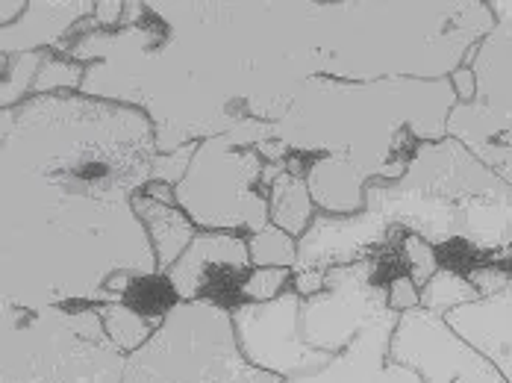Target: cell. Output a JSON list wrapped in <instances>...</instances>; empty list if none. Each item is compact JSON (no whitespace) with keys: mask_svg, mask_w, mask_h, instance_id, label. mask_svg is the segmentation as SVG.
Masks as SVG:
<instances>
[{"mask_svg":"<svg viewBox=\"0 0 512 383\" xmlns=\"http://www.w3.org/2000/svg\"><path fill=\"white\" fill-rule=\"evenodd\" d=\"M251 251L248 236L227 233V230H201L195 242L183 251V257L162 274L168 289L174 292V301H201L212 298V274L227 272L248 277Z\"/></svg>","mask_w":512,"mask_h":383,"instance_id":"4fadbf2b","label":"cell"},{"mask_svg":"<svg viewBox=\"0 0 512 383\" xmlns=\"http://www.w3.org/2000/svg\"><path fill=\"white\" fill-rule=\"evenodd\" d=\"M124 0H95V24L98 30H118L124 21Z\"/></svg>","mask_w":512,"mask_h":383,"instance_id":"4316f807","label":"cell"},{"mask_svg":"<svg viewBox=\"0 0 512 383\" xmlns=\"http://www.w3.org/2000/svg\"><path fill=\"white\" fill-rule=\"evenodd\" d=\"M365 210L392 233L477 254L512 251V186L457 139L427 142L398 180L365 186Z\"/></svg>","mask_w":512,"mask_h":383,"instance_id":"277c9868","label":"cell"},{"mask_svg":"<svg viewBox=\"0 0 512 383\" xmlns=\"http://www.w3.org/2000/svg\"><path fill=\"white\" fill-rule=\"evenodd\" d=\"M133 210L139 221L145 224V233L151 239V248L156 254V266L159 274H165L180 257L183 251L195 242V236L201 233L198 224L189 219L180 207H168V204H159L151 195H136L133 201Z\"/></svg>","mask_w":512,"mask_h":383,"instance_id":"2e32d148","label":"cell"},{"mask_svg":"<svg viewBox=\"0 0 512 383\" xmlns=\"http://www.w3.org/2000/svg\"><path fill=\"white\" fill-rule=\"evenodd\" d=\"M251 266L254 269H292L298 266V239L286 230L268 224L248 236Z\"/></svg>","mask_w":512,"mask_h":383,"instance_id":"44dd1931","label":"cell"},{"mask_svg":"<svg viewBox=\"0 0 512 383\" xmlns=\"http://www.w3.org/2000/svg\"><path fill=\"white\" fill-rule=\"evenodd\" d=\"M0 322V383H124L127 354L98 307H12Z\"/></svg>","mask_w":512,"mask_h":383,"instance_id":"5b68a950","label":"cell"},{"mask_svg":"<svg viewBox=\"0 0 512 383\" xmlns=\"http://www.w3.org/2000/svg\"><path fill=\"white\" fill-rule=\"evenodd\" d=\"M98 313H101V322L103 330H106V336L130 357V354H136L151 336L159 328V322H162V316H148V313H142L139 307H133L130 301H112V304H101L98 307Z\"/></svg>","mask_w":512,"mask_h":383,"instance_id":"ac0fdd59","label":"cell"},{"mask_svg":"<svg viewBox=\"0 0 512 383\" xmlns=\"http://www.w3.org/2000/svg\"><path fill=\"white\" fill-rule=\"evenodd\" d=\"M45 54L0 56V110H15L33 98Z\"/></svg>","mask_w":512,"mask_h":383,"instance_id":"ffe728a7","label":"cell"},{"mask_svg":"<svg viewBox=\"0 0 512 383\" xmlns=\"http://www.w3.org/2000/svg\"><path fill=\"white\" fill-rule=\"evenodd\" d=\"M145 195H151L154 201L159 204H168V207H177V195H174V186H168V183H148V189H145Z\"/></svg>","mask_w":512,"mask_h":383,"instance_id":"4dcf8cb0","label":"cell"},{"mask_svg":"<svg viewBox=\"0 0 512 383\" xmlns=\"http://www.w3.org/2000/svg\"><path fill=\"white\" fill-rule=\"evenodd\" d=\"M301 304L304 298L289 286L274 301H239L230 307L236 342L245 360L280 381L312 375L336 357L304 342Z\"/></svg>","mask_w":512,"mask_h":383,"instance_id":"9c48e42d","label":"cell"},{"mask_svg":"<svg viewBox=\"0 0 512 383\" xmlns=\"http://www.w3.org/2000/svg\"><path fill=\"white\" fill-rule=\"evenodd\" d=\"M268 213H271V224L286 230L289 236L301 239L309 230V224L315 221L318 210L315 201L309 195L307 180L289 168H283L271 189H268Z\"/></svg>","mask_w":512,"mask_h":383,"instance_id":"e0dca14e","label":"cell"},{"mask_svg":"<svg viewBox=\"0 0 512 383\" xmlns=\"http://www.w3.org/2000/svg\"><path fill=\"white\" fill-rule=\"evenodd\" d=\"M465 65L477 92L451 110L448 136L512 186V24L495 21Z\"/></svg>","mask_w":512,"mask_h":383,"instance_id":"ba28073f","label":"cell"},{"mask_svg":"<svg viewBox=\"0 0 512 383\" xmlns=\"http://www.w3.org/2000/svg\"><path fill=\"white\" fill-rule=\"evenodd\" d=\"M489 9H492L495 21L512 24V0H489Z\"/></svg>","mask_w":512,"mask_h":383,"instance_id":"1f68e13d","label":"cell"},{"mask_svg":"<svg viewBox=\"0 0 512 383\" xmlns=\"http://www.w3.org/2000/svg\"><path fill=\"white\" fill-rule=\"evenodd\" d=\"M95 15V0H30L27 12L0 27V56L62 51L74 30Z\"/></svg>","mask_w":512,"mask_h":383,"instance_id":"5bb4252c","label":"cell"},{"mask_svg":"<svg viewBox=\"0 0 512 383\" xmlns=\"http://www.w3.org/2000/svg\"><path fill=\"white\" fill-rule=\"evenodd\" d=\"M327 283V272L324 269H304V272H295L292 277V289L301 295V298H312L324 289Z\"/></svg>","mask_w":512,"mask_h":383,"instance_id":"83f0119b","label":"cell"},{"mask_svg":"<svg viewBox=\"0 0 512 383\" xmlns=\"http://www.w3.org/2000/svg\"><path fill=\"white\" fill-rule=\"evenodd\" d=\"M83 80H86V65L74 62L68 56L45 51V62L39 68L33 95L36 98H51V95H77L83 92Z\"/></svg>","mask_w":512,"mask_h":383,"instance_id":"7402d4cb","label":"cell"},{"mask_svg":"<svg viewBox=\"0 0 512 383\" xmlns=\"http://www.w3.org/2000/svg\"><path fill=\"white\" fill-rule=\"evenodd\" d=\"M27 3H30V0H3V3H0V27L15 24V21L27 12Z\"/></svg>","mask_w":512,"mask_h":383,"instance_id":"f546056e","label":"cell"},{"mask_svg":"<svg viewBox=\"0 0 512 383\" xmlns=\"http://www.w3.org/2000/svg\"><path fill=\"white\" fill-rule=\"evenodd\" d=\"M145 3L142 24L56 54L86 65L83 95L148 112L159 154L274 124L315 77L448 80L495 27L486 0Z\"/></svg>","mask_w":512,"mask_h":383,"instance_id":"6da1fadb","label":"cell"},{"mask_svg":"<svg viewBox=\"0 0 512 383\" xmlns=\"http://www.w3.org/2000/svg\"><path fill=\"white\" fill-rule=\"evenodd\" d=\"M156 154L139 107L77 92L0 110L3 304L101 307L159 277L133 210Z\"/></svg>","mask_w":512,"mask_h":383,"instance_id":"7a4b0ae2","label":"cell"},{"mask_svg":"<svg viewBox=\"0 0 512 383\" xmlns=\"http://www.w3.org/2000/svg\"><path fill=\"white\" fill-rule=\"evenodd\" d=\"M477 298H483L477 283L465 272H457L445 263L421 289V307L436 313V316H448L451 310H457L462 304H471Z\"/></svg>","mask_w":512,"mask_h":383,"instance_id":"d6986e66","label":"cell"},{"mask_svg":"<svg viewBox=\"0 0 512 383\" xmlns=\"http://www.w3.org/2000/svg\"><path fill=\"white\" fill-rule=\"evenodd\" d=\"M398 260L407 266V274L412 277V283L418 289H424V283L433 277V274L442 269V260H439V251L433 245H427L424 239L404 233L398 239Z\"/></svg>","mask_w":512,"mask_h":383,"instance_id":"603a6c76","label":"cell"},{"mask_svg":"<svg viewBox=\"0 0 512 383\" xmlns=\"http://www.w3.org/2000/svg\"><path fill=\"white\" fill-rule=\"evenodd\" d=\"M392 357L418 372L421 383H510L492 360L424 307L401 313L392 333Z\"/></svg>","mask_w":512,"mask_h":383,"instance_id":"30bf717a","label":"cell"},{"mask_svg":"<svg viewBox=\"0 0 512 383\" xmlns=\"http://www.w3.org/2000/svg\"><path fill=\"white\" fill-rule=\"evenodd\" d=\"M401 313L392 307L359 330L354 342L342 348L324 369L298 375L283 383H421L418 372L392 357V333Z\"/></svg>","mask_w":512,"mask_h":383,"instance_id":"7c38bea8","label":"cell"},{"mask_svg":"<svg viewBox=\"0 0 512 383\" xmlns=\"http://www.w3.org/2000/svg\"><path fill=\"white\" fill-rule=\"evenodd\" d=\"M392 233L374 213L362 210L354 216H324L318 213L309 230L298 239V266L295 272L304 269H336V266H354L362 260L380 257L392 239ZM401 239V236H398Z\"/></svg>","mask_w":512,"mask_h":383,"instance_id":"8fae6325","label":"cell"},{"mask_svg":"<svg viewBox=\"0 0 512 383\" xmlns=\"http://www.w3.org/2000/svg\"><path fill=\"white\" fill-rule=\"evenodd\" d=\"M124 383H283L251 366L236 342L230 307L174 301L156 333L127 357Z\"/></svg>","mask_w":512,"mask_h":383,"instance_id":"8992f818","label":"cell"},{"mask_svg":"<svg viewBox=\"0 0 512 383\" xmlns=\"http://www.w3.org/2000/svg\"><path fill=\"white\" fill-rule=\"evenodd\" d=\"M512 383V283L442 316Z\"/></svg>","mask_w":512,"mask_h":383,"instance_id":"9a60e30c","label":"cell"},{"mask_svg":"<svg viewBox=\"0 0 512 383\" xmlns=\"http://www.w3.org/2000/svg\"><path fill=\"white\" fill-rule=\"evenodd\" d=\"M448 80H451V86H454V92H457V101H460V104H468V101L474 98L477 83H474V74H471V68H468V65H460Z\"/></svg>","mask_w":512,"mask_h":383,"instance_id":"f1b7e54d","label":"cell"},{"mask_svg":"<svg viewBox=\"0 0 512 383\" xmlns=\"http://www.w3.org/2000/svg\"><path fill=\"white\" fill-rule=\"evenodd\" d=\"M262 133L239 127L227 136L198 142L186 177L174 186L177 207L198 224V230H227L251 236L271 224L265 168L256 151Z\"/></svg>","mask_w":512,"mask_h":383,"instance_id":"52a82bcc","label":"cell"},{"mask_svg":"<svg viewBox=\"0 0 512 383\" xmlns=\"http://www.w3.org/2000/svg\"><path fill=\"white\" fill-rule=\"evenodd\" d=\"M386 292H389V307L395 313H410L415 307H421V289L412 283V277L407 272L392 274L386 280Z\"/></svg>","mask_w":512,"mask_h":383,"instance_id":"484cf974","label":"cell"},{"mask_svg":"<svg viewBox=\"0 0 512 383\" xmlns=\"http://www.w3.org/2000/svg\"><path fill=\"white\" fill-rule=\"evenodd\" d=\"M195 151H198V142H189V145H183V148H177V151H171V154H156V160H154L156 183L177 186V183L186 177V171H189V165H192Z\"/></svg>","mask_w":512,"mask_h":383,"instance_id":"d4e9b609","label":"cell"},{"mask_svg":"<svg viewBox=\"0 0 512 383\" xmlns=\"http://www.w3.org/2000/svg\"><path fill=\"white\" fill-rule=\"evenodd\" d=\"M292 269H251L239 286V301H274L292 286Z\"/></svg>","mask_w":512,"mask_h":383,"instance_id":"cb8c5ba5","label":"cell"},{"mask_svg":"<svg viewBox=\"0 0 512 383\" xmlns=\"http://www.w3.org/2000/svg\"><path fill=\"white\" fill-rule=\"evenodd\" d=\"M454 107L451 80L315 77L274 121V139L289 148L286 168L307 180L318 213L354 216L368 183L404 177L421 145L448 139Z\"/></svg>","mask_w":512,"mask_h":383,"instance_id":"3957f363","label":"cell"}]
</instances>
